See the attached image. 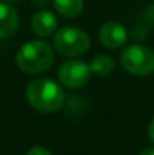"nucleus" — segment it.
Segmentation results:
<instances>
[{
	"label": "nucleus",
	"instance_id": "1",
	"mask_svg": "<svg viewBox=\"0 0 154 155\" xmlns=\"http://www.w3.org/2000/svg\"><path fill=\"white\" fill-rule=\"evenodd\" d=\"M27 101L29 104L43 113L57 111L65 100V94L62 87L49 78H38L27 86Z\"/></svg>",
	"mask_w": 154,
	"mask_h": 155
},
{
	"label": "nucleus",
	"instance_id": "2",
	"mask_svg": "<svg viewBox=\"0 0 154 155\" xmlns=\"http://www.w3.org/2000/svg\"><path fill=\"white\" fill-rule=\"evenodd\" d=\"M54 54L44 41H30L24 44L17 54V65L27 74H36L49 69L53 65Z\"/></svg>",
	"mask_w": 154,
	"mask_h": 155
},
{
	"label": "nucleus",
	"instance_id": "3",
	"mask_svg": "<svg viewBox=\"0 0 154 155\" xmlns=\"http://www.w3.org/2000/svg\"><path fill=\"white\" fill-rule=\"evenodd\" d=\"M91 41L89 36L76 27H63L54 35V47L56 50L68 57L82 56L89 50Z\"/></svg>",
	"mask_w": 154,
	"mask_h": 155
},
{
	"label": "nucleus",
	"instance_id": "4",
	"mask_svg": "<svg viewBox=\"0 0 154 155\" xmlns=\"http://www.w3.org/2000/svg\"><path fill=\"white\" fill-rule=\"evenodd\" d=\"M121 63L133 75H150L154 72V53L142 45H130L121 54Z\"/></svg>",
	"mask_w": 154,
	"mask_h": 155
},
{
	"label": "nucleus",
	"instance_id": "5",
	"mask_svg": "<svg viewBox=\"0 0 154 155\" xmlns=\"http://www.w3.org/2000/svg\"><path fill=\"white\" fill-rule=\"evenodd\" d=\"M89 75H91L89 65L79 59L67 60L65 63L60 65V68L57 71L59 81L70 89H79V87L85 86L89 80Z\"/></svg>",
	"mask_w": 154,
	"mask_h": 155
},
{
	"label": "nucleus",
	"instance_id": "6",
	"mask_svg": "<svg viewBox=\"0 0 154 155\" xmlns=\"http://www.w3.org/2000/svg\"><path fill=\"white\" fill-rule=\"evenodd\" d=\"M100 39L109 48H118L122 47L127 42V30L122 24L115 21L104 23L100 29Z\"/></svg>",
	"mask_w": 154,
	"mask_h": 155
},
{
	"label": "nucleus",
	"instance_id": "7",
	"mask_svg": "<svg viewBox=\"0 0 154 155\" xmlns=\"http://www.w3.org/2000/svg\"><path fill=\"white\" fill-rule=\"evenodd\" d=\"M18 15L6 3H0V38H9L17 32Z\"/></svg>",
	"mask_w": 154,
	"mask_h": 155
},
{
	"label": "nucleus",
	"instance_id": "8",
	"mask_svg": "<svg viewBox=\"0 0 154 155\" xmlns=\"http://www.w3.org/2000/svg\"><path fill=\"white\" fill-rule=\"evenodd\" d=\"M57 21L50 11H39L32 18V29L38 36H49L56 30Z\"/></svg>",
	"mask_w": 154,
	"mask_h": 155
},
{
	"label": "nucleus",
	"instance_id": "9",
	"mask_svg": "<svg viewBox=\"0 0 154 155\" xmlns=\"http://www.w3.org/2000/svg\"><path fill=\"white\" fill-rule=\"evenodd\" d=\"M56 11L67 18L77 17L83 11V0H53Z\"/></svg>",
	"mask_w": 154,
	"mask_h": 155
},
{
	"label": "nucleus",
	"instance_id": "10",
	"mask_svg": "<svg viewBox=\"0 0 154 155\" xmlns=\"http://www.w3.org/2000/svg\"><path fill=\"white\" fill-rule=\"evenodd\" d=\"M113 60L112 57L106 56V54H100V56H95L89 65L91 68V72H95L97 75H107L113 71Z\"/></svg>",
	"mask_w": 154,
	"mask_h": 155
},
{
	"label": "nucleus",
	"instance_id": "11",
	"mask_svg": "<svg viewBox=\"0 0 154 155\" xmlns=\"http://www.w3.org/2000/svg\"><path fill=\"white\" fill-rule=\"evenodd\" d=\"M26 155H51V152L49 149H46V148H41V146H38V148H33V149H30L29 152Z\"/></svg>",
	"mask_w": 154,
	"mask_h": 155
},
{
	"label": "nucleus",
	"instance_id": "12",
	"mask_svg": "<svg viewBox=\"0 0 154 155\" xmlns=\"http://www.w3.org/2000/svg\"><path fill=\"white\" fill-rule=\"evenodd\" d=\"M148 134H150V139L154 142V117L153 120H151V124H150V128H148Z\"/></svg>",
	"mask_w": 154,
	"mask_h": 155
},
{
	"label": "nucleus",
	"instance_id": "13",
	"mask_svg": "<svg viewBox=\"0 0 154 155\" xmlns=\"http://www.w3.org/2000/svg\"><path fill=\"white\" fill-rule=\"evenodd\" d=\"M139 155H154V149L153 148H148V149H144Z\"/></svg>",
	"mask_w": 154,
	"mask_h": 155
},
{
	"label": "nucleus",
	"instance_id": "14",
	"mask_svg": "<svg viewBox=\"0 0 154 155\" xmlns=\"http://www.w3.org/2000/svg\"><path fill=\"white\" fill-rule=\"evenodd\" d=\"M6 2H17V0H6Z\"/></svg>",
	"mask_w": 154,
	"mask_h": 155
}]
</instances>
